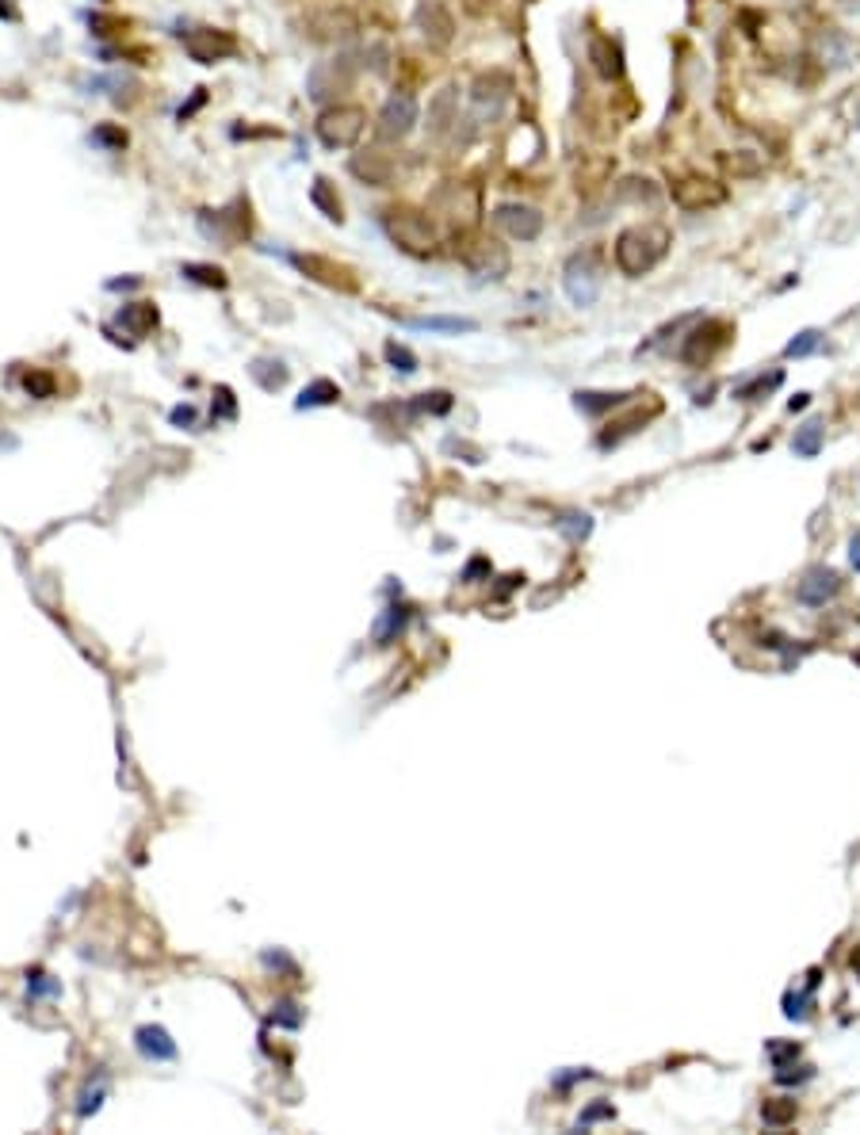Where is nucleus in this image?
<instances>
[{
	"label": "nucleus",
	"instance_id": "f257e3e1",
	"mask_svg": "<svg viewBox=\"0 0 860 1135\" xmlns=\"http://www.w3.org/2000/svg\"><path fill=\"white\" fill-rule=\"evenodd\" d=\"M669 245H673L669 226H662V222H635V226H627L624 234L616 237V268L631 279L646 276V272H654L666 260Z\"/></svg>",
	"mask_w": 860,
	"mask_h": 1135
},
{
	"label": "nucleus",
	"instance_id": "f03ea898",
	"mask_svg": "<svg viewBox=\"0 0 860 1135\" xmlns=\"http://www.w3.org/2000/svg\"><path fill=\"white\" fill-rule=\"evenodd\" d=\"M383 226H387V234L394 237V245H402L413 257H429L432 249H436V230H432V222L421 215V211H413V207H390Z\"/></svg>",
	"mask_w": 860,
	"mask_h": 1135
},
{
	"label": "nucleus",
	"instance_id": "7ed1b4c3",
	"mask_svg": "<svg viewBox=\"0 0 860 1135\" xmlns=\"http://www.w3.org/2000/svg\"><path fill=\"white\" fill-rule=\"evenodd\" d=\"M367 130V111L356 104H333L318 115V138L329 150H352Z\"/></svg>",
	"mask_w": 860,
	"mask_h": 1135
},
{
	"label": "nucleus",
	"instance_id": "20e7f679",
	"mask_svg": "<svg viewBox=\"0 0 860 1135\" xmlns=\"http://www.w3.org/2000/svg\"><path fill=\"white\" fill-rule=\"evenodd\" d=\"M601 260L597 253H578V257L566 260V272H562V287H566V299L574 306H593L597 295H601Z\"/></svg>",
	"mask_w": 860,
	"mask_h": 1135
},
{
	"label": "nucleus",
	"instance_id": "39448f33",
	"mask_svg": "<svg viewBox=\"0 0 860 1135\" xmlns=\"http://www.w3.org/2000/svg\"><path fill=\"white\" fill-rule=\"evenodd\" d=\"M417 127V100L413 92H390L383 111H379V123H375V134L379 142H402L409 138Z\"/></svg>",
	"mask_w": 860,
	"mask_h": 1135
},
{
	"label": "nucleus",
	"instance_id": "423d86ee",
	"mask_svg": "<svg viewBox=\"0 0 860 1135\" xmlns=\"http://www.w3.org/2000/svg\"><path fill=\"white\" fill-rule=\"evenodd\" d=\"M184 50L192 54L199 65H215L222 58H234L237 54V39L230 31H218V27H199L184 39Z\"/></svg>",
	"mask_w": 860,
	"mask_h": 1135
},
{
	"label": "nucleus",
	"instance_id": "0eeeda50",
	"mask_svg": "<svg viewBox=\"0 0 860 1135\" xmlns=\"http://www.w3.org/2000/svg\"><path fill=\"white\" fill-rule=\"evenodd\" d=\"M673 199L685 211H708V207H719L727 192H723V184H715L708 176H685V180L673 184Z\"/></svg>",
	"mask_w": 860,
	"mask_h": 1135
},
{
	"label": "nucleus",
	"instance_id": "6e6552de",
	"mask_svg": "<svg viewBox=\"0 0 860 1135\" xmlns=\"http://www.w3.org/2000/svg\"><path fill=\"white\" fill-rule=\"evenodd\" d=\"M463 260L471 264L478 276H505L509 272V253L497 245L494 237H471L467 245H463Z\"/></svg>",
	"mask_w": 860,
	"mask_h": 1135
},
{
	"label": "nucleus",
	"instance_id": "1a4fd4ad",
	"mask_svg": "<svg viewBox=\"0 0 860 1135\" xmlns=\"http://www.w3.org/2000/svg\"><path fill=\"white\" fill-rule=\"evenodd\" d=\"M494 218L513 241H536L539 230H543V215L536 207H524V203H501Z\"/></svg>",
	"mask_w": 860,
	"mask_h": 1135
},
{
	"label": "nucleus",
	"instance_id": "9d476101",
	"mask_svg": "<svg viewBox=\"0 0 860 1135\" xmlns=\"http://www.w3.org/2000/svg\"><path fill=\"white\" fill-rule=\"evenodd\" d=\"M841 589V578L830 570V566H815V570H807L803 574V581H799L796 597L799 604H807V608H822L826 600H834Z\"/></svg>",
	"mask_w": 860,
	"mask_h": 1135
},
{
	"label": "nucleus",
	"instance_id": "9b49d317",
	"mask_svg": "<svg viewBox=\"0 0 860 1135\" xmlns=\"http://www.w3.org/2000/svg\"><path fill=\"white\" fill-rule=\"evenodd\" d=\"M417 27H421V35H425L432 46H448L455 39L452 12H448L444 4H436V0H425V4L417 8Z\"/></svg>",
	"mask_w": 860,
	"mask_h": 1135
},
{
	"label": "nucleus",
	"instance_id": "f8f14e48",
	"mask_svg": "<svg viewBox=\"0 0 860 1135\" xmlns=\"http://www.w3.org/2000/svg\"><path fill=\"white\" fill-rule=\"evenodd\" d=\"M509 92H513V81H509L505 73H490V77H478V81H474L471 100H474V108L478 111L490 108V115H497L501 104L509 100Z\"/></svg>",
	"mask_w": 860,
	"mask_h": 1135
},
{
	"label": "nucleus",
	"instance_id": "ddd939ff",
	"mask_svg": "<svg viewBox=\"0 0 860 1135\" xmlns=\"http://www.w3.org/2000/svg\"><path fill=\"white\" fill-rule=\"evenodd\" d=\"M455 119H459V92L455 88H440L429 104V134L432 138H444L455 127Z\"/></svg>",
	"mask_w": 860,
	"mask_h": 1135
},
{
	"label": "nucleus",
	"instance_id": "4468645a",
	"mask_svg": "<svg viewBox=\"0 0 860 1135\" xmlns=\"http://www.w3.org/2000/svg\"><path fill=\"white\" fill-rule=\"evenodd\" d=\"M352 172H356L360 180H367V184H375V188H387L390 184V161L383 153H360V157H352Z\"/></svg>",
	"mask_w": 860,
	"mask_h": 1135
},
{
	"label": "nucleus",
	"instance_id": "2eb2a0df",
	"mask_svg": "<svg viewBox=\"0 0 860 1135\" xmlns=\"http://www.w3.org/2000/svg\"><path fill=\"white\" fill-rule=\"evenodd\" d=\"M589 58H593V65H597V73H601L604 81H616V77L624 73L620 50L612 46V39H593V43H589Z\"/></svg>",
	"mask_w": 860,
	"mask_h": 1135
},
{
	"label": "nucleus",
	"instance_id": "dca6fc26",
	"mask_svg": "<svg viewBox=\"0 0 860 1135\" xmlns=\"http://www.w3.org/2000/svg\"><path fill=\"white\" fill-rule=\"evenodd\" d=\"M295 264H299L306 276L322 279V283H333V287H337V283H341V287H352V279H344V276H348V268L333 264V260H325V257H295Z\"/></svg>",
	"mask_w": 860,
	"mask_h": 1135
},
{
	"label": "nucleus",
	"instance_id": "f3484780",
	"mask_svg": "<svg viewBox=\"0 0 860 1135\" xmlns=\"http://www.w3.org/2000/svg\"><path fill=\"white\" fill-rule=\"evenodd\" d=\"M119 322H123V329H130L134 337H146L153 325H157V310H153V302H130V306H123Z\"/></svg>",
	"mask_w": 860,
	"mask_h": 1135
},
{
	"label": "nucleus",
	"instance_id": "a211bd4d",
	"mask_svg": "<svg viewBox=\"0 0 860 1135\" xmlns=\"http://www.w3.org/2000/svg\"><path fill=\"white\" fill-rule=\"evenodd\" d=\"M138 1048H142V1055H150V1059H172L176 1055V1044L169 1040V1032L165 1028H138Z\"/></svg>",
	"mask_w": 860,
	"mask_h": 1135
},
{
	"label": "nucleus",
	"instance_id": "6ab92c4d",
	"mask_svg": "<svg viewBox=\"0 0 860 1135\" xmlns=\"http://www.w3.org/2000/svg\"><path fill=\"white\" fill-rule=\"evenodd\" d=\"M310 203H314L325 218H333V222H341L344 218L341 195L333 192V184H329V180H314V188H310Z\"/></svg>",
	"mask_w": 860,
	"mask_h": 1135
},
{
	"label": "nucleus",
	"instance_id": "aec40b11",
	"mask_svg": "<svg viewBox=\"0 0 860 1135\" xmlns=\"http://www.w3.org/2000/svg\"><path fill=\"white\" fill-rule=\"evenodd\" d=\"M792 451H796L799 459H815L818 451H822V425H818V421H807V425L796 432Z\"/></svg>",
	"mask_w": 860,
	"mask_h": 1135
},
{
	"label": "nucleus",
	"instance_id": "412c9836",
	"mask_svg": "<svg viewBox=\"0 0 860 1135\" xmlns=\"http://www.w3.org/2000/svg\"><path fill=\"white\" fill-rule=\"evenodd\" d=\"M337 398H341V390H337V386L329 383V379H318V383H314V386H306V390H302V394H299V402H295V406H299V409L329 406V402H337Z\"/></svg>",
	"mask_w": 860,
	"mask_h": 1135
},
{
	"label": "nucleus",
	"instance_id": "4be33fe9",
	"mask_svg": "<svg viewBox=\"0 0 860 1135\" xmlns=\"http://www.w3.org/2000/svg\"><path fill=\"white\" fill-rule=\"evenodd\" d=\"M409 325L413 329H429V333H474L478 329L471 318H417Z\"/></svg>",
	"mask_w": 860,
	"mask_h": 1135
},
{
	"label": "nucleus",
	"instance_id": "5701e85b",
	"mask_svg": "<svg viewBox=\"0 0 860 1135\" xmlns=\"http://www.w3.org/2000/svg\"><path fill=\"white\" fill-rule=\"evenodd\" d=\"M761 1120H765V1128H788L796 1120V1101H765Z\"/></svg>",
	"mask_w": 860,
	"mask_h": 1135
},
{
	"label": "nucleus",
	"instance_id": "b1692460",
	"mask_svg": "<svg viewBox=\"0 0 860 1135\" xmlns=\"http://www.w3.org/2000/svg\"><path fill=\"white\" fill-rule=\"evenodd\" d=\"M815 986H818V975H811L807 990H799V994H784V1013H788L792 1021L811 1013V994H815Z\"/></svg>",
	"mask_w": 860,
	"mask_h": 1135
},
{
	"label": "nucleus",
	"instance_id": "393cba45",
	"mask_svg": "<svg viewBox=\"0 0 860 1135\" xmlns=\"http://www.w3.org/2000/svg\"><path fill=\"white\" fill-rule=\"evenodd\" d=\"M620 402H624V394H593V390L578 394V409H581V413H604V409L620 406Z\"/></svg>",
	"mask_w": 860,
	"mask_h": 1135
},
{
	"label": "nucleus",
	"instance_id": "a878e982",
	"mask_svg": "<svg viewBox=\"0 0 860 1135\" xmlns=\"http://www.w3.org/2000/svg\"><path fill=\"white\" fill-rule=\"evenodd\" d=\"M559 532L566 539H574V543H578V539H585L589 532H593V520H589L585 513H566L559 520Z\"/></svg>",
	"mask_w": 860,
	"mask_h": 1135
},
{
	"label": "nucleus",
	"instance_id": "bb28decb",
	"mask_svg": "<svg viewBox=\"0 0 860 1135\" xmlns=\"http://www.w3.org/2000/svg\"><path fill=\"white\" fill-rule=\"evenodd\" d=\"M184 276L195 279V283H207V287H226V272L211 268V264H184Z\"/></svg>",
	"mask_w": 860,
	"mask_h": 1135
},
{
	"label": "nucleus",
	"instance_id": "cd10ccee",
	"mask_svg": "<svg viewBox=\"0 0 860 1135\" xmlns=\"http://www.w3.org/2000/svg\"><path fill=\"white\" fill-rule=\"evenodd\" d=\"M818 341H822V337H818L815 329H807V333H799L796 341H792V344H788V348H784V356H788V360H799V356H807V352H815Z\"/></svg>",
	"mask_w": 860,
	"mask_h": 1135
},
{
	"label": "nucleus",
	"instance_id": "c85d7f7f",
	"mask_svg": "<svg viewBox=\"0 0 860 1135\" xmlns=\"http://www.w3.org/2000/svg\"><path fill=\"white\" fill-rule=\"evenodd\" d=\"M23 386H27L31 398H50V394H54V379L43 375V371H31V375L23 379Z\"/></svg>",
	"mask_w": 860,
	"mask_h": 1135
},
{
	"label": "nucleus",
	"instance_id": "c756f323",
	"mask_svg": "<svg viewBox=\"0 0 860 1135\" xmlns=\"http://www.w3.org/2000/svg\"><path fill=\"white\" fill-rule=\"evenodd\" d=\"M402 623H406V608H387V620L379 623V643H390V635L394 631H402Z\"/></svg>",
	"mask_w": 860,
	"mask_h": 1135
},
{
	"label": "nucleus",
	"instance_id": "7c9ffc66",
	"mask_svg": "<svg viewBox=\"0 0 860 1135\" xmlns=\"http://www.w3.org/2000/svg\"><path fill=\"white\" fill-rule=\"evenodd\" d=\"M612 1116H616V1109H612V1105H604V1101H593V1105H589V1109L581 1113L578 1128L585 1132L589 1124H597V1120H612Z\"/></svg>",
	"mask_w": 860,
	"mask_h": 1135
},
{
	"label": "nucleus",
	"instance_id": "2f4dec72",
	"mask_svg": "<svg viewBox=\"0 0 860 1135\" xmlns=\"http://www.w3.org/2000/svg\"><path fill=\"white\" fill-rule=\"evenodd\" d=\"M387 360L394 367H402V371H417V356H413V352H409V348H402V344H387Z\"/></svg>",
	"mask_w": 860,
	"mask_h": 1135
},
{
	"label": "nucleus",
	"instance_id": "473e14b6",
	"mask_svg": "<svg viewBox=\"0 0 860 1135\" xmlns=\"http://www.w3.org/2000/svg\"><path fill=\"white\" fill-rule=\"evenodd\" d=\"M769 1059H773V1067H780V1063H792V1059H799V1044H780V1040H769Z\"/></svg>",
	"mask_w": 860,
	"mask_h": 1135
},
{
	"label": "nucleus",
	"instance_id": "72a5a7b5",
	"mask_svg": "<svg viewBox=\"0 0 860 1135\" xmlns=\"http://www.w3.org/2000/svg\"><path fill=\"white\" fill-rule=\"evenodd\" d=\"M92 142H100V146H111V150H123L127 146V134L115 127H100L96 134H92Z\"/></svg>",
	"mask_w": 860,
	"mask_h": 1135
},
{
	"label": "nucleus",
	"instance_id": "f704fd0d",
	"mask_svg": "<svg viewBox=\"0 0 860 1135\" xmlns=\"http://www.w3.org/2000/svg\"><path fill=\"white\" fill-rule=\"evenodd\" d=\"M803 406H807V394H796V398L788 402V409H792V413H796V409H803Z\"/></svg>",
	"mask_w": 860,
	"mask_h": 1135
},
{
	"label": "nucleus",
	"instance_id": "c9c22d12",
	"mask_svg": "<svg viewBox=\"0 0 860 1135\" xmlns=\"http://www.w3.org/2000/svg\"><path fill=\"white\" fill-rule=\"evenodd\" d=\"M849 558H853V566L860 570V539H853V555H849Z\"/></svg>",
	"mask_w": 860,
	"mask_h": 1135
},
{
	"label": "nucleus",
	"instance_id": "e433bc0d",
	"mask_svg": "<svg viewBox=\"0 0 860 1135\" xmlns=\"http://www.w3.org/2000/svg\"><path fill=\"white\" fill-rule=\"evenodd\" d=\"M853 967H860V952H857V956H853Z\"/></svg>",
	"mask_w": 860,
	"mask_h": 1135
}]
</instances>
